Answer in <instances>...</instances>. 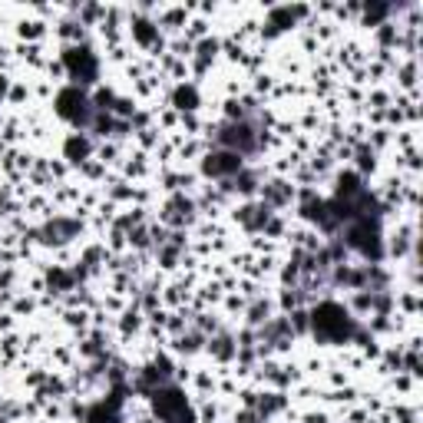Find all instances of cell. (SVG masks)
Wrapping results in <instances>:
<instances>
[{
  "mask_svg": "<svg viewBox=\"0 0 423 423\" xmlns=\"http://www.w3.org/2000/svg\"><path fill=\"white\" fill-rule=\"evenodd\" d=\"M248 166L245 156L232 152V149H212L199 159V179H208V182H221V179H232L235 172Z\"/></svg>",
  "mask_w": 423,
  "mask_h": 423,
  "instance_id": "cell-1",
  "label": "cell"
},
{
  "mask_svg": "<svg viewBox=\"0 0 423 423\" xmlns=\"http://www.w3.org/2000/svg\"><path fill=\"white\" fill-rule=\"evenodd\" d=\"M295 195H298V185L291 182V179H285V176H271V179H265L261 189H258V202H265L271 212L291 208V205H295Z\"/></svg>",
  "mask_w": 423,
  "mask_h": 423,
  "instance_id": "cell-2",
  "label": "cell"
},
{
  "mask_svg": "<svg viewBox=\"0 0 423 423\" xmlns=\"http://www.w3.org/2000/svg\"><path fill=\"white\" fill-rule=\"evenodd\" d=\"M93 152H96V143L90 139V132H80V129H73V132H67V136H63V156H60V159H67L73 169L80 166V162L93 159Z\"/></svg>",
  "mask_w": 423,
  "mask_h": 423,
  "instance_id": "cell-3",
  "label": "cell"
},
{
  "mask_svg": "<svg viewBox=\"0 0 423 423\" xmlns=\"http://www.w3.org/2000/svg\"><path fill=\"white\" fill-rule=\"evenodd\" d=\"M205 350L212 354V361H215L219 367H228V364H235V354H239L235 334L228 331V328H221L219 334H212V337L205 341Z\"/></svg>",
  "mask_w": 423,
  "mask_h": 423,
  "instance_id": "cell-4",
  "label": "cell"
},
{
  "mask_svg": "<svg viewBox=\"0 0 423 423\" xmlns=\"http://www.w3.org/2000/svg\"><path fill=\"white\" fill-rule=\"evenodd\" d=\"M166 99H169V110H176V112H195L202 106V93H199L195 83H176L166 93Z\"/></svg>",
  "mask_w": 423,
  "mask_h": 423,
  "instance_id": "cell-5",
  "label": "cell"
},
{
  "mask_svg": "<svg viewBox=\"0 0 423 423\" xmlns=\"http://www.w3.org/2000/svg\"><path fill=\"white\" fill-rule=\"evenodd\" d=\"M275 314H278L275 298L261 295V298H255V301H248V308H245V314H241V317H245V328H252V331H255V328H261L265 321H271Z\"/></svg>",
  "mask_w": 423,
  "mask_h": 423,
  "instance_id": "cell-6",
  "label": "cell"
},
{
  "mask_svg": "<svg viewBox=\"0 0 423 423\" xmlns=\"http://www.w3.org/2000/svg\"><path fill=\"white\" fill-rule=\"evenodd\" d=\"M143 328H146V314H143L136 304H132V301H129V308L116 317V331L123 334V337H136Z\"/></svg>",
  "mask_w": 423,
  "mask_h": 423,
  "instance_id": "cell-7",
  "label": "cell"
},
{
  "mask_svg": "<svg viewBox=\"0 0 423 423\" xmlns=\"http://www.w3.org/2000/svg\"><path fill=\"white\" fill-rule=\"evenodd\" d=\"M205 334H199L195 328H189L185 334H179V337H172V350L179 354V357H192V354H202L205 350Z\"/></svg>",
  "mask_w": 423,
  "mask_h": 423,
  "instance_id": "cell-8",
  "label": "cell"
},
{
  "mask_svg": "<svg viewBox=\"0 0 423 423\" xmlns=\"http://www.w3.org/2000/svg\"><path fill=\"white\" fill-rule=\"evenodd\" d=\"M182 248L179 245H172V241H166V245H159L156 248V261H159V268L162 271H179L182 268Z\"/></svg>",
  "mask_w": 423,
  "mask_h": 423,
  "instance_id": "cell-9",
  "label": "cell"
},
{
  "mask_svg": "<svg viewBox=\"0 0 423 423\" xmlns=\"http://www.w3.org/2000/svg\"><path fill=\"white\" fill-rule=\"evenodd\" d=\"M17 37L27 40V43H40V40L47 37V23L43 20H23L17 27Z\"/></svg>",
  "mask_w": 423,
  "mask_h": 423,
  "instance_id": "cell-10",
  "label": "cell"
},
{
  "mask_svg": "<svg viewBox=\"0 0 423 423\" xmlns=\"http://www.w3.org/2000/svg\"><path fill=\"white\" fill-rule=\"evenodd\" d=\"M76 169H80V176H86L90 182H106V179H110V169L103 166L99 159H86V162H80Z\"/></svg>",
  "mask_w": 423,
  "mask_h": 423,
  "instance_id": "cell-11",
  "label": "cell"
},
{
  "mask_svg": "<svg viewBox=\"0 0 423 423\" xmlns=\"http://www.w3.org/2000/svg\"><path fill=\"white\" fill-rule=\"evenodd\" d=\"M37 308H40L37 298H34V295H20V291H17L14 304H10V314H14V317H27V314H34Z\"/></svg>",
  "mask_w": 423,
  "mask_h": 423,
  "instance_id": "cell-12",
  "label": "cell"
},
{
  "mask_svg": "<svg viewBox=\"0 0 423 423\" xmlns=\"http://www.w3.org/2000/svg\"><path fill=\"white\" fill-rule=\"evenodd\" d=\"M30 96H34V90H30L23 80H14V86L7 93V103H10V106H20V103H27Z\"/></svg>",
  "mask_w": 423,
  "mask_h": 423,
  "instance_id": "cell-13",
  "label": "cell"
},
{
  "mask_svg": "<svg viewBox=\"0 0 423 423\" xmlns=\"http://www.w3.org/2000/svg\"><path fill=\"white\" fill-rule=\"evenodd\" d=\"M232 423H265L261 420V417H258V410H235V413H232Z\"/></svg>",
  "mask_w": 423,
  "mask_h": 423,
  "instance_id": "cell-14",
  "label": "cell"
},
{
  "mask_svg": "<svg viewBox=\"0 0 423 423\" xmlns=\"http://www.w3.org/2000/svg\"><path fill=\"white\" fill-rule=\"evenodd\" d=\"M14 328H17V317L10 311H0V337L3 334H14Z\"/></svg>",
  "mask_w": 423,
  "mask_h": 423,
  "instance_id": "cell-15",
  "label": "cell"
},
{
  "mask_svg": "<svg viewBox=\"0 0 423 423\" xmlns=\"http://www.w3.org/2000/svg\"><path fill=\"white\" fill-rule=\"evenodd\" d=\"M10 86H14V80L7 73H0V103H7V93H10Z\"/></svg>",
  "mask_w": 423,
  "mask_h": 423,
  "instance_id": "cell-16",
  "label": "cell"
}]
</instances>
